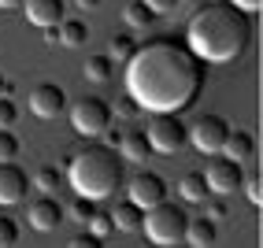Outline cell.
Segmentation results:
<instances>
[{
  "instance_id": "25",
  "label": "cell",
  "mask_w": 263,
  "mask_h": 248,
  "mask_svg": "<svg viewBox=\"0 0 263 248\" xmlns=\"http://www.w3.org/2000/svg\"><path fill=\"white\" fill-rule=\"evenodd\" d=\"M19 159V137L11 133V126H0V163H15Z\"/></svg>"
},
{
  "instance_id": "28",
  "label": "cell",
  "mask_w": 263,
  "mask_h": 248,
  "mask_svg": "<svg viewBox=\"0 0 263 248\" xmlns=\"http://www.w3.org/2000/svg\"><path fill=\"white\" fill-rule=\"evenodd\" d=\"M15 119H19V104L0 93V126H15Z\"/></svg>"
},
{
  "instance_id": "34",
  "label": "cell",
  "mask_w": 263,
  "mask_h": 248,
  "mask_svg": "<svg viewBox=\"0 0 263 248\" xmlns=\"http://www.w3.org/2000/svg\"><path fill=\"white\" fill-rule=\"evenodd\" d=\"M234 8H241V11H249V15H256L259 11V0H230Z\"/></svg>"
},
{
  "instance_id": "12",
  "label": "cell",
  "mask_w": 263,
  "mask_h": 248,
  "mask_svg": "<svg viewBox=\"0 0 263 248\" xmlns=\"http://www.w3.org/2000/svg\"><path fill=\"white\" fill-rule=\"evenodd\" d=\"M115 152H119L122 163H137V167H145L148 159H152V145H148L145 130H122Z\"/></svg>"
},
{
  "instance_id": "33",
  "label": "cell",
  "mask_w": 263,
  "mask_h": 248,
  "mask_svg": "<svg viewBox=\"0 0 263 248\" xmlns=\"http://www.w3.org/2000/svg\"><path fill=\"white\" fill-rule=\"evenodd\" d=\"M111 108H119V115H126V119H134V115H137V111H141V108H137V104H134V100H130V97H122V100H119V104H111Z\"/></svg>"
},
{
  "instance_id": "7",
  "label": "cell",
  "mask_w": 263,
  "mask_h": 248,
  "mask_svg": "<svg viewBox=\"0 0 263 248\" xmlns=\"http://www.w3.org/2000/svg\"><path fill=\"white\" fill-rule=\"evenodd\" d=\"M148 145L152 152H163V156H174V152H182L185 148V122L174 115V111H163V115H152L148 122Z\"/></svg>"
},
{
  "instance_id": "35",
  "label": "cell",
  "mask_w": 263,
  "mask_h": 248,
  "mask_svg": "<svg viewBox=\"0 0 263 248\" xmlns=\"http://www.w3.org/2000/svg\"><path fill=\"white\" fill-rule=\"evenodd\" d=\"M41 33H45V45H60V23L56 26H45Z\"/></svg>"
},
{
  "instance_id": "8",
  "label": "cell",
  "mask_w": 263,
  "mask_h": 248,
  "mask_svg": "<svg viewBox=\"0 0 263 248\" xmlns=\"http://www.w3.org/2000/svg\"><path fill=\"white\" fill-rule=\"evenodd\" d=\"M204 182H208V193L212 197H234V193H241V182H245V170L241 163H234V159H215L212 167L204 170Z\"/></svg>"
},
{
  "instance_id": "5",
  "label": "cell",
  "mask_w": 263,
  "mask_h": 248,
  "mask_svg": "<svg viewBox=\"0 0 263 248\" xmlns=\"http://www.w3.org/2000/svg\"><path fill=\"white\" fill-rule=\"evenodd\" d=\"M67 115H71L74 133H82V137H104V130L115 122L111 104L100 100V97H78L71 108H67Z\"/></svg>"
},
{
  "instance_id": "36",
  "label": "cell",
  "mask_w": 263,
  "mask_h": 248,
  "mask_svg": "<svg viewBox=\"0 0 263 248\" xmlns=\"http://www.w3.org/2000/svg\"><path fill=\"white\" fill-rule=\"evenodd\" d=\"M74 8H78V11H97L100 0H74Z\"/></svg>"
},
{
  "instance_id": "27",
  "label": "cell",
  "mask_w": 263,
  "mask_h": 248,
  "mask_svg": "<svg viewBox=\"0 0 263 248\" xmlns=\"http://www.w3.org/2000/svg\"><path fill=\"white\" fill-rule=\"evenodd\" d=\"M241 189H245V200H249L252 207L263 204V182H259V174H256V178H249V182H241Z\"/></svg>"
},
{
  "instance_id": "4",
  "label": "cell",
  "mask_w": 263,
  "mask_h": 248,
  "mask_svg": "<svg viewBox=\"0 0 263 248\" xmlns=\"http://www.w3.org/2000/svg\"><path fill=\"white\" fill-rule=\"evenodd\" d=\"M185 226H189V215L178 204H167V200L145 207L141 215V230L152 244H185Z\"/></svg>"
},
{
  "instance_id": "15",
  "label": "cell",
  "mask_w": 263,
  "mask_h": 248,
  "mask_svg": "<svg viewBox=\"0 0 263 248\" xmlns=\"http://www.w3.org/2000/svg\"><path fill=\"white\" fill-rule=\"evenodd\" d=\"M219 156L234 159V163H249V159L256 156V137H252L249 130H230V133H226V141H222V152H219Z\"/></svg>"
},
{
  "instance_id": "9",
  "label": "cell",
  "mask_w": 263,
  "mask_h": 248,
  "mask_svg": "<svg viewBox=\"0 0 263 248\" xmlns=\"http://www.w3.org/2000/svg\"><path fill=\"white\" fill-rule=\"evenodd\" d=\"M30 111L37 115V119H60L67 111V93H63V85L56 82H41V85H33L30 89Z\"/></svg>"
},
{
  "instance_id": "3",
  "label": "cell",
  "mask_w": 263,
  "mask_h": 248,
  "mask_svg": "<svg viewBox=\"0 0 263 248\" xmlns=\"http://www.w3.org/2000/svg\"><path fill=\"white\" fill-rule=\"evenodd\" d=\"M63 167H67V182L78 197L104 200L122 189V159L111 145H85Z\"/></svg>"
},
{
  "instance_id": "26",
  "label": "cell",
  "mask_w": 263,
  "mask_h": 248,
  "mask_svg": "<svg viewBox=\"0 0 263 248\" xmlns=\"http://www.w3.org/2000/svg\"><path fill=\"white\" fill-rule=\"evenodd\" d=\"M19 241V226H15L8 215H0V248H11Z\"/></svg>"
},
{
  "instance_id": "31",
  "label": "cell",
  "mask_w": 263,
  "mask_h": 248,
  "mask_svg": "<svg viewBox=\"0 0 263 248\" xmlns=\"http://www.w3.org/2000/svg\"><path fill=\"white\" fill-rule=\"evenodd\" d=\"M204 204H208V219H215V222L226 219V200H212V197H208Z\"/></svg>"
},
{
  "instance_id": "2",
  "label": "cell",
  "mask_w": 263,
  "mask_h": 248,
  "mask_svg": "<svg viewBox=\"0 0 263 248\" xmlns=\"http://www.w3.org/2000/svg\"><path fill=\"white\" fill-rule=\"evenodd\" d=\"M185 45L204 63H234L252 45V15L230 0H208L189 15Z\"/></svg>"
},
{
  "instance_id": "29",
  "label": "cell",
  "mask_w": 263,
  "mask_h": 248,
  "mask_svg": "<svg viewBox=\"0 0 263 248\" xmlns=\"http://www.w3.org/2000/svg\"><path fill=\"white\" fill-rule=\"evenodd\" d=\"M85 226H89L93 234H97V237L104 241V237H108V230H111V215H104V211H93V219L85 222Z\"/></svg>"
},
{
  "instance_id": "22",
  "label": "cell",
  "mask_w": 263,
  "mask_h": 248,
  "mask_svg": "<svg viewBox=\"0 0 263 248\" xmlns=\"http://www.w3.org/2000/svg\"><path fill=\"white\" fill-rule=\"evenodd\" d=\"M85 78H89V82H108V74H111V56H108V52H97V56H89V60H85Z\"/></svg>"
},
{
  "instance_id": "6",
  "label": "cell",
  "mask_w": 263,
  "mask_h": 248,
  "mask_svg": "<svg viewBox=\"0 0 263 248\" xmlns=\"http://www.w3.org/2000/svg\"><path fill=\"white\" fill-rule=\"evenodd\" d=\"M226 133H230V122H226L222 115L208 111V115H197L193 126H185V145H193V148L204 152V156H219Z\"/></svg>"
},
{
  "instance_id": "23",
  "label": "cell",
  "mask_w": 263,
  "mask_h": 248,
  "mask_svg": "<svg viewBox=\"0 0 263 248\" xmlns=\"http://www.w3.org/2000/svg\"><path fill=\"white\" fill-rule=\"evenodd\" d=\"M33 185H37L41 193H52V197H56V189L63 185V174H60V167H52V163L37 167V174H33Z\"/></svg>"
},
{
  "instance_id": "13",
  "label": "cell",
  "mask_w": 263,
  "mask_h": 248,
  "mask_svg": "<svg viewBox=\"0 0 263 248\" xmlns=\"http://www.w3.org/2000/svg\"><path fill=\"white\" fill-rule=\"evenodd\" d=\"M26 189H30V178L19 170V167H11V163H0V207H11V204H19L26 197Z\"/></svg>"
},
{
  "instance_id": "30",
  "label": "cell",
  "mask_w": 263,
  "mask_h": 248,
  "mask_svg": "<svg viewBox=\"0 0 263 248\" xmlns=\"http://www.w3.org/2000/svg\"><path fill=\"white\" fill-rule=\"evenodd\" d=\"M100 244V237L93 234V230H89V234H74L71 237V248H97Z\"/></svg>"
},
{
  "instance_id": "11",
  "label": "cell",
  "mask_w": 263,
  "mask_h": 248,
  "mask_svg": "<svg viewBox=\"0 0 263 248\" xmlns=\"http://www.w3.org/2000/svg\"><path fill=\"white\" fill-rule=\"evenodd\" d=\"M26 222L37 230V234H52L56 226H63V204L52 197V193H41V200H33V204H30Z\"/></svg>"
},
{
  "instance_id": "24",
  "label": "cell",
  "mask_w": 263,
  "mask_h": 248,
  "mask_svg": "<svg viewBox=\"0 0 263 248\" xmlns=\"http://www.w3.org/2000/svg\"><path fill=\"white\" fill-rule=\"evenodd\" d=\"M134 48H137V41L130 37V33H115V37L108 41V56H111V63H115V60H119V63H126Z\"/></svg>"
},
{
  "instance_id": "16",
  "label": "cell",
  "mask_w": 263,
  "mask_h": 248,
  "mask_svg": "<svg viewBox=\"0 0 263 248\" xmlns=\"http://www.w3.org/2000/svg\"><path fill=\"white\" fill-rule=\"evenodd\" d=\"M215 241H219V226H215V219H208V215L189 219V226H185V244H193V248H212Z\"/></svg>"
},
{
  "instance_id": "37",
  "label": "cell",
  "mask_w": 263,
  "mask_h": 248,
  "mask_svg": "<svg viewBox=\"0 0 263 248\" xmlns=\"http://www.w3.org/2000/svg\"><path fill=\"white\" fill-rule=\"evenodd\" d=\"M0 8H4V11H11V8H23V0H0Z\"/></svg>"
},
{
  "instance_id": "18",
  "label": "cell",
  "mask_w": 263,
  "mask_h": 248,
  "mask_svg": "<svg viewBox=\"0 0 263 248\" xmlns=\"http://www.w3.org/2000/svg\"><path fill=\"white\" fill-rule=\"evenodd\" d=\"M178 197L185 200V204H204L212 193H208V182H204V174H197V170H189V174H182V182H178Z\"/></svg>"
},
{
  "instance_id": "14",
  "label": "cell",
  "mask_w": 263,
  "mask_h": 248,
  "mask_svg": "<svg viewBox=\"0 0 263 248\" xmlns=\"http://www.w3.org/2000/svg\"><path fill=\"white\" fill-rule=\"evenodd\" d=\"M23 11L37 30H45L63 19V0H23Z\"/></svg>"
},
{
  "instance_id": "38",
  "label": "cell",
  "mask_w": 263,
  "mask_h": 248,
  "mask_svg": "<svg viewBox=\"0 0 263 248\" xmlns=\"http://www.w3.org/2000/svg\"><path fill=\"white\" fill-rule=\"evenodd\" d=\"M4 89H8V78H4V74H0V93H4Z\"/></svg>"
},
{
  "instance_id": "1",
  "label": "cell",
  "mask_w": 263,
  "mask_h": 248,
  "mask_svg": "<svg viewBox=\"0 0 263 248\" xmlns=\"http://www.w3.org/2000/svg\"><path fill=\"white\" fill-rule=\"evenodd\" d=\"M208 63L178 37H148L126 60V97L148 115H182L200 97Z\"/></svg>"
},
{
  "instance_id": "21",
  "label": "cell",
  "mask_w": 263,
  "mask_h": 248,
  "mask_svg": "<svg viewBox=\"0 0 263 248\" xmlns=\"http://www.w3.org/2000/svg\"><path fill=\"white\" fill-rule=\"evenodd\" d=\"M93 211H97V200L78 197V193H74V200H71V207H63V215H71V222H74V226H85V222L93 219Z\"/></svg>"
},
{
  "instance_id": "10",
  "label": "cell",
  "mask_w": 263,
  "mask_h": 248,
  "mask_svg": "<svg viewBox=\"0 0 263 248\" xmlns=\"http://www.w3.org/2000/svg\"><path fill=\"white\" fill-rule=\"evenodd\" d=\"M126 200H134L137 207L145 211V207H152V204L167 200V182H163L156 170H137L134 182L126 185Z\"/></svg>"
},
{
  "instance_id": "32",
  "label": "cell",
  "mask_w": 263,
  "mask_h": 248,
  "mask_svg": "<svg viewBox=\"0 0 263 248\" xmlns=\"http://www.w3.org/2000/svg\"><path fill=\"white\" fill-rule=\"evenodd\" d=\"M145 4H148L156 15H167V11H174V8H178L182 0H145Z\"/></svg>"
},
{
  "instance_id": "20",
  "label": "cell",
  "mask_w": 263,
  "mask_h": 248,
  "mask_svg": "<svg viewBox=\"0 0 263 248\" xmlns=\"http://www.w3.org/2000/svg\"><path fill=\"white\" fill-rule=\"evenodd\" d=\"M85 41H89V26H85V19H60V45L78 48Z\"/></svg>"
},
{
  "instance_id": "19",
  "label": "cell",
  "mask_w": 263,
  "mask_h": 248,
  "mask_svg": "<svg viewBox=\"0 0 263 248\" xmlns=\"http://www.w3.org/2000/svg\"><path fill=\"white\" fill-rule=\"evenodd\" d=\"M122 23H126L130 30H148L156 23V11L145 4V0H130V4L122 8Z\"/></svg>"
},
{
  "instance_id": "17",
  "label": "cell",
  "mask_w": 263,
  "mask_h": 248,
  "mask_svg": "<svg viewBox=\"0 0 263 248\" xmlns=\"http://www.w3.org/2000/svg\"><path fill=\"white\" fill-rule=\"evenodd\" d=\"M141 215L145 211L137 207L134 200H119L111 207V230H122V234H137L141 230Z\"/></svg>"
}]
</instances>
